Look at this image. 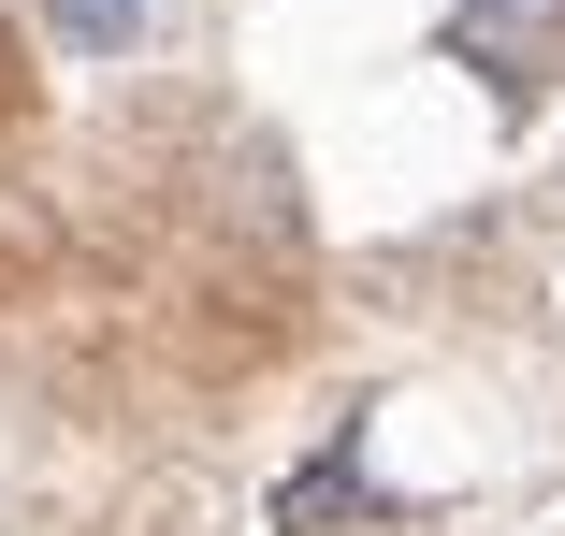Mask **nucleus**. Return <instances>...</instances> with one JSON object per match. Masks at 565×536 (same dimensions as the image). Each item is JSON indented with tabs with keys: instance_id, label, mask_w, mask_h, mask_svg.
<instances>
[{
	"instance_id": "f03ea898",
	"label": "nucleus",
	"mask_w": 565,
	"mask_h": 536,
	"mask_svg": "<svg viewBox=\"0 0 565 536\" xmlns=\"http://www.w3.org/2000/svg\"><path fill=\"white\" fill-rule=\"evenodd\" d=\"M479 30H536V15H565V0H465Z\"/></svg>"
},
{
	"instance_id": "f257e3e1",
	"label": "nucleus",
	"mask_w": 565,
	"mask_h": 536,
	"mask_svg": "<svg viewBox=\"0 0 565 536\" xmlns=\"http://www.w3.org/2000/svg\"><path fill=\"white\" fill-rule=\"evenodd\" d=\"M44 30H58L73 58H131V44L160 30V0H44Z\"/></svg>"
}]
</instances>
